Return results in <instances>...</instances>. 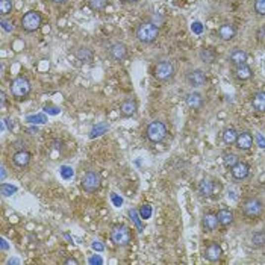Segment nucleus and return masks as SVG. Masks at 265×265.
<instances>
[{
    "label": "nucleus",
    "mask_w": 265,
    "mask_h": 265,
    "mask_svg": "<svg viewBox=\"0 0 265 265\" xmlns=\"http://www.w3.org/2000/svg\"><path fill=\"white\" fill-rule=\"evenodd\" d=\"M236 35V29L230 23H223V25L219 28V38L221 41H232Z\"/></svg>",
    "instance_id": "obj_21"
},
{
    "label": "nucleus",
    "mask_w": 265,
    "mask_h": 265,
    "mask_svg": "<svg viewBox=\"0 0 265 265\" xmlns=\"http://www.w3.org/2000/svg\"><path fill=\"white\" fill-rule=\"evenodd\" d=\"M233 75H235V78L239 79V81H249V79L253 78V70H252L247 64H243V65L235 67Z\"/></svg>",
    "instance_id": "obj_23"
},
{
    "label": "nucleus",
    "mask_w": 265,
    "mask_h": 265,
    "mask_svg": "<svg viewBox=\"0 0 265 265\" xmlns=\"http://www.w3.org/2000/svg\"><path fill=\"white\" fill-rule=\"evenodd\" d=\"M123 2H125V3H138L139 0H123Z\"/></svg>",
    "instance_id": "obj_41"
},
{
    "label": "nucleus",
    "mask_w": 265,
    "mask_h": 265,
    "mask_svg": "<svg viewBox=\"0 0 265 265\" xmlns=\"http://www.w3.org/2000/svg\"><path fill=\"white\" fill-rule=\"evenodd\" d=\"M81 186L85 192H89V194H92V192L99 191V188L102 186V177L100 175L95 172V170H89L82 177V182H81Z\"/></svg>",
    "instance_id": "obj_7"
},
{
    "label": "nucleus",
    "mask_w": 265,
    "mask_h": 265,
    "mask_svg": "<svg viewBox=\"0 0 265 265\" xmlns=\"http://www.w3.org/2000/svg\"><path fill=\"white\" fill-rule=\"evenodd\" d=\"M53 3H56V5H65V3H68L70 0H52Z\"/></svg>",
    "instance_id": "obj_39"
},
{
    "label": "nucleus",
    "mask_w": 265,
    "mask_h": 265,
    "mask_svg": "<svg viewBox=\"0 0 265 265\" xmlns=\"http://www.w3.org/2000/svg\"><path fill=\"white\" fill-rule=\"evenodd\" d=\"M227 59L233 67L247 64V52L244 49H241V47H233V49L230 50V53H229Z\"/></svg>",
    "instance_id": "obj_13"
},
{
    "label": "nucleus",
    "mask_w": 265,
    "mask_h": 265,
    "mask_svg": "<svg viewBox=\"0 0 265 265\" xmlns=\"http://www.w3.org/2000/svg\"><path fill=\"white\" fill-rule=\"evenodd\" d=\"M253 9L258 15L265 17V0H255L253 3Z\"/></svg>",
    "instance_id": "obj_32"
},
{
    "label": "nucleus",
    "mask_w": 265,
    "mask_h": 265,
    "mask_svg": "<svg viewBox=\"0 0 265 265\" xmlns=\"http://www.w3.org/2000/svg\"><path fill=\"white\" fill-rule=\"evenodd\" d=\"M199 56H200L202 62H205V64H214L215 59H217V53L212 49H209V47H203V49H200Z\"/></svg>",
    "instance_id": "obj_26"
},
{
    "label": "nucleus",
    "mask_w": 265,
    "mask_h": 265,
    "mask_svg": "<svg viewBox=\"0 0 265 265\" xmlns=\"http://www.w3.org/2000/svg\"><path fill=\"white\" fill-rule=\"evenodd\" d=\"M230 175L235 180H244L249 177L250 175V165L247 162H243V161H239L236 165H233L230 168Z\"/></svg>",
    "instance_id": "obj_12"
},
{
    "label": "nucleus",
    "mask_w": 265,
    "mask_h": 265,
    "mask_svg": "<svg viewBox=\"0 0 265 265\" xmlns=\"http://www.w3.org/2000/svg\"><path fill=\"white\" fill-rule=\"evenodd\" d=\"M167 133H168V129H167L165 123L161 122V120H155V122L149 123V126L146 129V136L152 144L162 142L167 138Z\"/></svg>",
    "instance_id": "obj_3"
},
{
    "label": "nucleus",
    "mask_w": 265,
    "mask_h": 265,
    "mask_svg": "<svg viewBox=\"0 0 265 265\" xmlns=\"http://www.w3.org/2000/svg\"><path fill=\"white\" fill-rule=\"evenodd\" d=\"M202 226L206 232H214L217 230V227L220 226L219 223V219H217V214L214 212H206L203 215V219H202Z\"/></svg>",
    "instance_id": "obj_18"
},
{
    "label": "nucleus",
    "mask_w": 265,
    "mask_h": 265,
    "mask_svg": "<svg viewBox=\"0 0 265 265\" xmlns=\"http://www.w3.org/2000/svg\"><path fill=\"white\" fill-rule=\"evenodd\" d=\"M88 5L92 11H105L108 6V0H88Z\"/></svg>",
    "instance_id": "obj_30"
},
{
    "label": "nucleus",
    "mask_w": 265,
    "mask_h": 265,
    "mask_svg": "<svg viewBox=\"0 0 265 265\" xmlns=\"http://www.w3.org/2000/svg\"><path fill=\"white\" fill-rule=\"evenodd\" d=\"M0 25H2V29L8 34L14 32L15 31V26H14V23L11 20H6L5 17H2V20H0Z\"/></svg>",
    "instance_id": "obj_33"
},
{
    "label": "nucleus",
    "mask_w": 265,
    "mask_h": 265,
    "mask_svg": "<svg viewBox=\"0 0 265 265\" xmlns=\"http://www.w3.org/2000/svg\"><path fill=\"white\" fill-rule=\"evenodd\" d=\"M252 108L256 112H265V91H258L252 95Z\"/></svg>",
    "instance_id": "obj_22"
},
{
    "label": "nucleus",
    "mask_w": 265,
    "mask_h": 265,
    "mask_svg": "<svg viewBox=\"0 0 265 265\" xmlns=\"http://www.w3.org/2000/svg\"><path fill=\"white\" fill-rule=\"evenodd\" d=\"M235 146L238 150H243L247 152L253 147V135L247 131L244 132H238V138L235 141Z\"/></svg>",
    "instance_id": "obj_11"
},
{
    "label": "nucleus",
    "mask_w": 265,
    "mask_h": 265,
    "mask_svg": "<svg viewBox=\"0 0 265 265\" xmlns=\"http://www.w3.org/2000/svg\"><path fill=\"white\" fill-rule=\"evenodd\" d=\"M135 37L142 44H152L159 37V28L155 25L153 21H142L136 26Z\"/></svg>",
    "instance_id": "obj_1"
},
{
    "label": "nucleus",
    "mask_w": 265,
    "mask_h": 265,
    "mask_svg": "<svg viewBox=\"0 0 265 265\" xmlns=\"http://www.w3.org/2000/svg\"><path fill=\"white\" fill-rule=\"evenodd\" d=\"M217 219H219L220 226L227 227L233 223V212L227 208H221L219 212H217Z\"/></svg>",
    "instance_id": "obj_24"
},
{
    "label": "nucleus",
    "mask_w": 265,
    "mask_h": 265,
    "mask_svg": "<svg viewBox=\"0 0 265 265\" xmlns=\"http://www.w3.org/2000/svg\"><path fill=\"white\" fill-rule=\"evenodd\" d=\"M215 192V182L211 177H203L199 182V194L202 197H212Z\"/></svg>",
    "instance_id": "obj_16"
},
{
    "label": "nucleus",
    "mask_w": 265,
    "mask_h": 265,
    "mask_svg": "<svg viewBox=\"0 0 265 265\" xmlns=\"http://www.w3.org/2000/svg\"><path fill=\"white\" fill-rule=\"evenodd\" d=\"M185 103L189 109H200L203 106V95L197 91H191L185 95Z\"/></svg>",
    "instance_id": "obj_15"
},
{
    "label": "nucleus",
    "mask_w": 265,
    "mask_h": 265,
    "mask_svg": "<svg viewBox=\"0 0 265 265\" xmlns=\"http://www.w3.org/2000/svg\"><path fill=\"white\" fill-rule=\"evenodd\" d=\"M75 56L78 58V61H81L82 64H91L94 61V52L87 45H81L76 49Z\"/></svg>",
    "instance_id": "obj_19"
},
{
    "label": "nucleus",
    "mask_w": 265,
    "mask_h": 265,
    "mask_svg": "<svg viewBox=\"0 0 265 265\" xmlns=\"http://www.w3.org/2000/svg\"><path fill=\"white\" fill-rule=\"evenodd\" d=\"M150 214H152V209H150L149 205H144V206L141 208V217H142V219H149Z\"/></svg>",
    "instance_id": "obj_35"
},
{
    "label": "nucleus",
    "mask_w": 265,
    "mask_h": 265,
    "mask_svg": "<svg viewBox=\"0 0 265 265\" xmlns=\"http://www.w3.org/2000/svg\"><path fill=\"white\" fill-rule=\"evenodd\" d=\"M238 138V131L235 128H226L221 133V139L223 142L226 144V146H230V144H235Z\"/></svg>",
    "instance_id": "obj_25"
},
{
    "label": "nucleus",
    "mask_w": 265,
    "mask_h": 265,
    "mask_svg": "<svg viewBox=\"0 0 265 265\" xmlns=\"http://www.w3.org/2000/svg\"><path fill=\"white\" fill-rule=\"evenodd\" d=\"M14 11L12 0H0V15L6 17Z\"/></svg>",
    "instance_id": "obj_28"
},
{
    "label": "nucleus",
    "mask_w": 265,
    "mask_h": 265,
    "mask_svg": "<svg viewBox=\"0 0 265 265\" xmlns=\"http://www.w3.org/2000/svg\"><path fill=\"white\" fill-rule=\"evenodd\" d=\"M223 162H224V165L227 167V168H232L233 165H236L238 162H239V158H238V155H235V153H224L223 155Z\"/></svg>",
    "instance_id": "obj_31"
},
{
    "label": "nucleus",
    "mask_w": 265,
    "mask_h": 265,
    "mask_svg": "<svg viewBox=\"0 0 265 265\" xmlns=\"http://www.w3.org/2000/svg\"><path fill=\"white\" fill-rule=\"evenodd\" d=\"M108 56L115 61V62H122L128 58V45L125 43H114L109 45V49H108Z\"/></svg>",
    "instance_id": "obj_10"
},
{
    "label": "nucleus",
    "mask_w": 265,
    "mask_h": 265,
    "mask_svg": "<svg viewBox=\"0 0 265 265\" xmlns=\"http://www.w3.org/2000/svg\"><path fill=\"white\" fill-rule=\"evenodd\" d=\"M112 243L120 247H126L132 243V232L126 224H117L111 230Z\"/></svg>",
    "instance_id": "obj_5"
},
{
    "label": "nucleus",
    "mask_w": 265,
    "mask_h": 265,
    "mask_svg": "<svg viewBox=\"0 0 265 265\" xmlns=\"http://www.w3.org/2000/svg\"><path fill=\"white\" fill-rule=\"evenodd\" d=\"M203 256L209 261V262H219L223 256V249L220 244H217V243H211L205 252H203Z\"/></svg>",
    "instance_id": "obj_14"
},
{
    "label": "nucleus",
    "mask_w": 265,
    "mask_h": 265,
    "mask_svg": "<svg viewBox=\"0 0 265 265\" xmlns=\"http://www.w3.org/2000/svg\"><path fill=\"white\" fill-rule=\"evenodd\" d=\"M15 191H17V188H15V186L6 185V183H2V194H3L5 197H8V196H12Z\"/></svg>",
    "instance_id": "obj_34"
},
{
    "label": "nucleus",
    "mask_w": 265,
    "mask_h": 265,
    "mask_svg": "<svg viewBox=\"0 0 265 265\" xmlns=\"http://www.w3.org/2000/svg\"><path fill=\"white\" fill-rule=\"evenodd\" d=\"M108 129H109V125H108V123H99V125H95V126L91 129V132H89V138L100 136V135H103Z\"/></svg>",
    "instance_id": "obj_29"
},
{
    "label": "nucleus",
    "mask_w": 265,
    "mask_h": 265,
    "mask_svg": "<svg viewBox=\"0 0 265 265\" xmlns=\"http://www.w3.org/2000/svg\"><path fill=\"white\" fill-rule=\"evenodd\" d=\"M5 177H6V168L5 165H2V182L5 180Z\"/></svg>",
    "instance_id": "obj_40"
},
{
    "label": "nucleus",
    "mask_w": 265,
    "mask_h": 265,
    "mask_svg": "<svg viewBox=\"0 0 265 265\" xmlns=\"http://www.w3.org/2000/svg\"><path fill=\"white\" fill-rule=\"evenodd\" d=\"M64 264H75V265H78V264H79V261H78V259H75V258H68V259H65V261H64Z\"/></svg>",
    "instance_id": "obj_37"
},
{
    "label": "nucleus",
    "mask_w": 265,
    "mask_h": 265,
    "mask_svg": "<svg viewBox=\"0 0 265 265\" xmlns=\"http://www.w3.org/2000/svg\"><path fill=\"white\" fill-rule=\"evenodd\" d=\"M20 21H21V29L28 34H32V32H35L41 28L43 15L38 11H28L26 14H23Z\"/></svg>",
    "instance_id": "obj_6"
},
{
    "label": "nucleus",
    "mask_w": 265,
    "mask_h": 265,
    "mask_svg": "<svg viewBox=\"0 0 265 265\" xmlns=\"http://www.w3.org/2000/svg\"><path fill=\"white\" fill-rule=\"evenodd\" d=\"M31 82L28 78L25 76H17L12 82H11V94L17 100H25L28 95L31 94Z\"/></svg>",
    "instance_id": "obj_4"
},
{
    "label": "nucleus",
    "mask_w": 265,
    "mask_h": 265,
    "mask_svg": "<svg viewBox=\"0 0 265 265\" xmlns=\"http://www.w3.org/2000/svg\"><path fill=\"white\" fill-rule=\"evenodd\" d=\"M136 111H138V103L133 99H126L122 105H120V114H122L123 117H126V118L135 115Z\"/></svg>",
    "instance_id": "obj_20"
},
{
    "label": "nucleus",
    "mask_w": 265,
    "mask_h": 265,
    "mask_svg": "<svg viewBox=\"0 0 265 265\" xmlns=\"http://www.w3.org/2000/svg\"><path fill=\"white\" fill-rule=\"evenodd\" d=\"M250 243L256 249L264 247L265 246V230H256V232H253L252 236H250Z\"/></svg>",
    "instance_id": "obj_27"
},
{
    "label": "nucleus",
    "mask_w": 265,
    "mask_h": 265,
    "mask_svg": "<svg viewBox=\"0 0 265 265\" xmlns=\"http://www.w3.org/2000/svg\"><path fill=\"white\" fill-rule=\"evenodd\" d=\"M264 189H265V183H264Z\"/></svg>",
    "instance_id": "obj_42"
},
{
    "label": "nucleus",
    "mask_w": 265,
    "mask_h": 265,
    "mask_svg": "<svg viewBox=\"0 0 265 265\" xmlns=\"http://www.w3.org/2000/svg\"><path fill=\"white\" fill-rule=\"evenodd\" d=\"M61 175H62V177H64V179H70L71 176H73V170H71L70 167H62Z\"/></svg>",
    "instance_id": "obj_36"
},
{
    "label": "nucleus",
    "mask_w": 265,
    "mask_h": 265,
    "mask_svg": "<svg viewBox=\"0 0 265 265\" xmlns=\"http://www.w3.org/2000/svg\"><path fill=\"white\" fill-rule=\"evenodd\" d=\"M176 75V68L173 65L172 61L168 59H161L159 62H156L155 68H153V78L159 82H168L172 81Z\"/></svg>",
    "instance_id": "obj_2"
},
{
    "label": "nucleus",
    "mask_w": 265,
    "mask_h": 265,
    "mask_svg": "<svg viewBox=\"0 0 265 265\" xmlns=\"http://www.w3.org/2000/svg\"><path fill=\"white\" fill-rule=\"evenodd\" d=\"M92 249H94V250H103V246L99 244V241H94V243H92Z\"/></svg>",
    "instance_id": "obj_38"
},
{
    "label": "nucleus",
    "mask_w": 265,
    "mask_h": 265,
    "mask_svg": "<svg viewBox=\"0 0 265 265\" xmlns=\"http://www.w3.org/2000/svg\"><path fill=\"white\" fill-rule=\"evenodd\" d=\"M31 153L28 152V150H25V149H20V150H17L14 155H12V162H14V165H17L18 168H25V167H28L29 165V162H31Z\"/></svg>",
    "instance_id": "obj_17"
},
{
    "label": "nucleus",
    "mask_w": 265,
    "mask_h": 265,
    "mask_svg": "<svg viewBox=\"0 0 265 265\" xmlns=\"http://www.w3.org/2000/svg\"><path fill=\"white\" fill-rule=\"evenodd\" d=\"M264 212V203L258 197H250L243 203V214L249 219H258Z\"/></svg>",
    "instance_id": "obj_8"
},
{
    "label": "nucleus",
    "mask_w": 265,
    "mask_h": 265,
    "mask_svg": "<svg viewBox=\"0 0 265 265\" xmlns=\"http://www.w3.org/2000/svg\"><path fill=\"white\" fill-rule=\"evenodd\" d=\"M206 81H208L206 73L200 68H192L186 73V84L191 88H202V87H205Z\"/></svg>",
    "instance_id": "obj_9"
}]
</instances>
